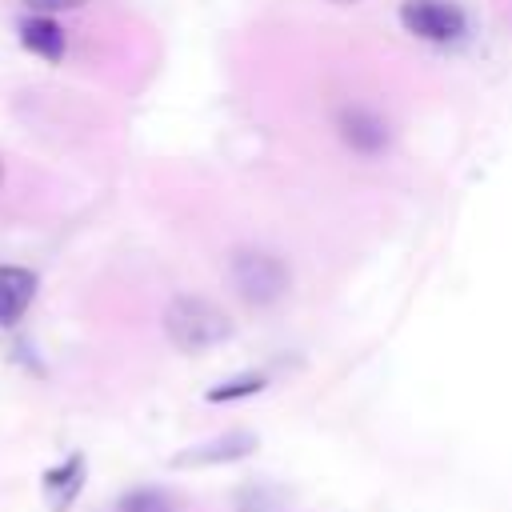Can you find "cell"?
I'll return each instance as SVG.
<instances>
[{
	"label": "cell",
	"instance_id": "cell-1",
	"mask_svg": "<svg viewBox=\"0 0 512 512\" xmlns=\"http://www.w3.org/2000/svg\"><path fill=\"white\" fill-rule=\"evenodd\" d=\"M164 332L180 352H204L232 336V320L204 296H176L164 312Z\"/></svg>",
	"mask_w": 512,
	"mask_h": 512
},
{
	"label": "cell",
	"instance_id": "cell-2",
	"mask_svg": "<svg viewBox=\"0 0 512 512\" xmlns=\"http://www.w3.org/2000/svg\"><path fill=\"white\" fill-rule=\"evenodd\" d=\"M228 272H232V284H236L240 300L256 304V308L276 304L292 284L288 264L276 252H264V248H236L232 260H228Z\"/></svg>",
	"mask_w": 512,
	"mask_h": 512
},
{
	"label": "cell",
	"instance_id": "cell-3",
	"mask_svg": "<svg viewBox=\"0 0 512 512\" xmlns=\"http://www.w3.org/2000/svg\"><path fill=\"white\" fill-rule=\"evenodd\" d=\"M396 16H400L404 32H412L416 40L440 44V48L464 44V36H468V16L452 0H400Z\"/></svg>",
	"mask_w": 512,
	"mask_h": 512
},
{
	"label": "cell",
	"instance_id": "cell-4",
	"mask_svg": "<svg viewBox=\"0 0 512 512\" xmlns=\"http://www.w3.org/2000/svg\"><path fill=\"white\" fill-rule=\"evenodd\" d=\"M336 132L340 140L356 152V156H380L392 144V128L380 112L364 108V104H348L336 112Z\"/></svg>",
	"mask_w": 512,
	"mask_h": 512
},
{
	"label": "cell",
	"instance_id": "cell-5",
	"mask_svg": "<svg viewBox=\"0 0 512 512\" xmlns=\"http://www.w3.org/2000/svg\"><path fill=\"white\" fill-rule=\"evenodd\" d=\"M252 452H256V436L236 428V432H220V436H212V440H204V444H192V448L176 452L172 464H176V468H212V464L244 460V456H252Z\"/></svg>",
	"mask_w": 512,
	"mask_h": 512
},
{
	"label": "cell",
	"instance_id": "cell-6",
	"mask_svg": "<svg viewBox=\"0 0 512 512\" xmlns=\"http://www.w3.org/2000/svg\"><path fill=\"white\" fill-rule=\"evenodd\" d=\"M36 296V272L24 264H0V328H12Z\"/></svg>",
	"mask_w": 512,
	"mask_h": 512
},
{
	"label": "cell",
	"instance_id": "cell-7",
	"mask_svg": "<svg viewBox=\"0 0 512 512\" xmlns=\"http://www.w3.org/2000/svg\"><path fill=\"white\" fill-rule=\"evenodd\" d=\"M16 32H20V44H24L32 56H40V60H48V64H60V60H64L68 36H64V28H60L52 16L32 12V16H24V20L16 24Z\"/></svg>",
	"mask_w": 512,
	"mask_h": 512
},
{
	"label": "cell",
	"instance_id": "cell-8",
	"mask_svg": "<svg viewBox=\"0 0 512 512\" xmlns=\"http://www.w3.org/2000/svg\"><path fill=\"white\" fill-rule=\"evenodd\" d=\"M84 476H88V464H84V452H72L68 460H60L56 468H48L44 472V496L52 500V508L56 512H68V504L80 496V488H84Z\"/></svg>",
	"mask_w": 512,
	"mask_h": 512
},
{
	"label": "cell",
	"instance_id": "cell-9",
	"mask_svg": "<svg viewBox=\"0 0 512 512\" xmlns=\"http://www.w3.org/2000/svg\"><path fill=\"white\" fill-rule=\"evenodd\" d=\"M268 388V380L260 376V372H240V376H228V380H220L216 388H208V404H232V400H248V396H256V392H264Z\"/></svg>",
	"mask_w": 512,
	"mask_h": 512
},
{
	"label": "cell",
	"instance_id": "cell-10",
	"mask_svg": "<svg viewBox=\"0 0 512 512\" xmlns=\"http://www.w3.org/2000/svg\"><path fill=\"white\" fill-rule=\"evenodd\" d=\"M116 512H176V504L160 488H132L116 500Z\"/></svg>",
	"mask_w": 512,
	"mask_h": 512
},
{
	"label": "cell",
	"instance_id": "cell-11",
	"mask_svg": "<svg viewBox=\"0 0 512 512\" xmlns=\"http://www.w3.org/2000/svg\"><path fill=\"white\" fill-rule=\"evenodd\" d=\"M32 12H44V16H56V12H68V8H84L88 0H24Z\"/></svg>",
	"mask_w": 512,
	"mask_h": 512
},
{
	"label": "cell",
	"instance_id": "cell-12",
	"mask_svg": "<svg viewBox=\"0 0 512 512\" xmlns=\"http://www.w3.org/2000/svg\"><path fill=\"white\" fill-rule=\"evenodd\" d=\"M332 4H356V0H332Z\"/></svg>",
	"mask_w": 512,
	"mask_h": 512
}]
</instances>
